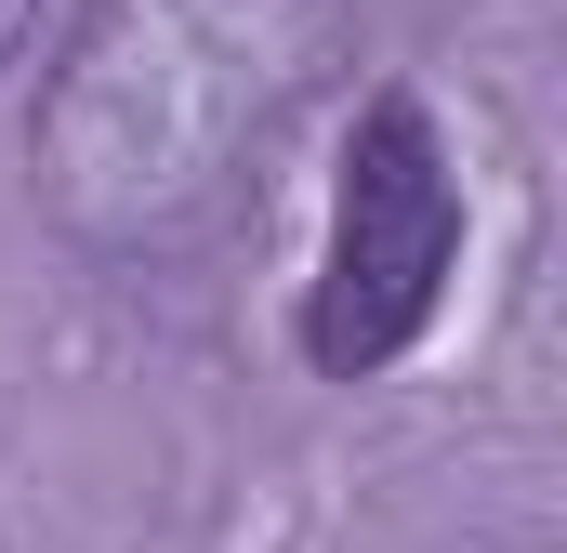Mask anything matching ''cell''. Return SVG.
<instances>
[{"label": "cell", "instance_id": "obj_2", "mask_svg": "<svg viewBox=\"0 0 567 553\" xmlns=\"http://www.w3.org/2000/svg\"><path fill=\"white\" fill-rule=\"evenodd\" d=\"M462 264V185H449V145H435L423 93H370V119L343 145V198H330V264L303 303V356L330 383H370L423 343L435 290Z\"/></svg>", "mask_w": 567, "mask_h": 553}, {"label": "cell", "instance_id": "obj_3", "mask_svg": "<svg viewBox=\"0 0 567 553\" xmlns=\"http://www.w3.org/2000/svg\"><path fill=\"white\" fill-rule=\"evenodd\" d=\"M13 40H27V0H0V53H13Z\"/></svg>", "mask_w": 567, "mask_h": 553}, {"label": "cell", "instance_id": "obj_1", "mask_svg": "<svg viewBox=\"0 0 567 553\" xmlns=\"http://www.w3.org/2000/svg\"><path fill=\"white\" fill-rule=\"evenodd\" d=\"M343 66V0H93L40 93V198L93 251L212 225L251 145Z\"/></svg>", "mask_w": 567, "mask_h": 553}]
</instances>
